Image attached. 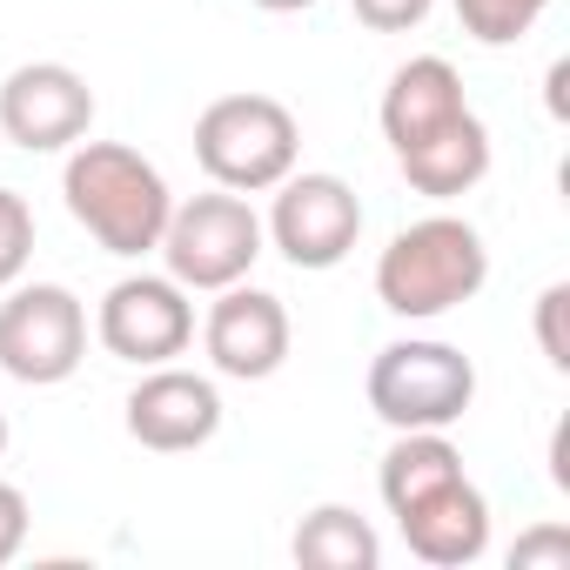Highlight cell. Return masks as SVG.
<instances>
[{
    "instance_id": "cell-1",
    "label": "cell",
    "mask_w": 570,
    "mask_h": 570,
    "mask_svg": "<svg viewBox=\"0 0 570 570\" xmlns=\"http://www.w3.org/2000/svg\"><path fill=\"white\" fill-rule=\"evenodd\" d=\"M383 141L403 168V181L430 202H456L490 175V128L463 101V75L443 55H416L383 88Z\"/></svg>"
},
{
    "instance_id": "cell-2",
    "label": "cell",
    "mask_w": 570,
    "mask_h": 570,
    "mask_svg": "<svg viewBox=\"0 0 570 570\" xmlns=\"http://www.w3.org/2000/svg\"><path fill=\"white\" fill-rule=\"evenodd\" d=\"M383 510L396 517L410 557L436 570H463L490 550V503L463 470V450L443 430H396L383 470H376Z\"/></svg>"
},
{
    "instance_id": "cell-3",
    "label": "cell",
    "mask_w": 570,
    "mask_h": 570,
    "mask_svg": "<svg viewBox=\"0 0 570 570\" xmlns=\"http://www.w3.org/2000/svg\"><path fill=\"white\" fill-rule=\"evenodd\" d=\"M61 195H68V215L121 262L155 255L161 228L175 215L168 175L128 141H75L68 168H61Z\"/></svg>"
},
{
    "instance_id": "cell-4",
    "label": "cell",
    "mask_w": 570,
    "mask_h": 570,
    "mask_svg": "<svg viewBox=\"0 0 570 570\" xmlns=\"http://www.w3.org/2000/svg\"><path fill=\"white\" fill-rule=\"evenodd\" d=\"M490 282V248L463 215H423L376 255V303L403 323H436Z\"/></svg>"
},
{
    "instance_id": "cell-5",
    "label": "cell",
    "mask_w": 570,
    "mask_h": 570,
    "mask_svg": "<svg viewBox=\"0 0 570 570\" xmlns=\"http://www.w3.org/2000/svg\"><path fill=\"white\" fill-rule=\"evenodd\" d=\"M195 161L215 188L268 195L303 161V128L275 95H222L195 121Z\"/></svg>"
},
{
    "instance_id": "cell-6",
    "label": "cell",
    "mask_w": 570,
    "mask_h": 570,
    "mask_svg": "<svg viewBox=\"0 0 570 570\" xmlns=\"http://www.w3.org/2000/svg\"><path fill=\"white\" fill-rule=\"evenodd\" d=\"M262 248H268V235H262V215L248 208V195L208 188L195 202H175L155 255L168 262V275L181 282L188 296L195 289L215 296V289H228V282H248V268L262 262Z\"/></svg>"
},
{
    "instance_id": "cell-7",
    "label": "cell",
    "mask_w": 570,
    "mask_h": 570,
    "mask_svg": "<svg viewBox=\"0 0 570 570\" xmlns=\"http://www.w3.org/2000/svg\"><path fill=\"white\" fill-rule=\"evenodd\" d=\"M476 403V363L456 343L403 336L370 363V410L390 430H450Z\"/></svg>"
},
{
    "instance_id": "cell-8",
    "label": "cell",
    "mask_w": 570,
    "mask_h": 570,
    "mask_svg": "<svg viewBox=\"0 0 570 570\" xmlns=\"http://www.w3.org/2000/svg\"><path fill=\"white\" fill-rule=\"evenodd\" d=\"M0 296V376L55 390L88 363V309L68 282H14Z\"/></svg>"
},
{
    "instance_id": "cell-9",
    "label": "cell",
    "mask_w": 570,
    "mask_h": 570,
    "mask_svg": "<svg viewBox=\"0 0 570 570\" xmlns=\"http://www.w3.org/2000/svg\"><path fill=\"white\" fill-rule=\"evenodd\" d=\"M268 195L275 202H268L262 235L282 248L289 268L323 275V268L350 262V248L363 235V202H356V188L343 175H330V168H289Z\"/></svg>"
},
{
    "instance_id": "cell-10",
    "label": "cell",
    "mask_w": 570,
    "mask_h": 570,
    "mask_svg": "<svg viewBox=\"0 0 570 570\" xmlns=\"http://www.w3.org/2000/svg\"><path fill=\"white\" fill-rule=\"evenodd\" d=\"M95 336L115 363L155 370L195 343V303L175 275H121L95 309Z\"/></svg>"
},
{
    "instance_id": "cell-11",
    "label": "cell",
    "mask_w": 570,
    "mask_h": 570,
    "mask_svg": "<svg viewBox=\"0 0 570 570\" xmlns=\"http://www.w3.org/2000/svg\"><path fill=\"white\" fill-rule=\"evenodd\" d=\"M95 128V88L68 61H21L0 81V135L21 155H61L88 141Z\"/></svg>"
},
{
    "instance_id": "cell-12",
    "label": "cell",
    "mask_w": 570,
    "mask_h": 570,
    "mask_svg": "<svg viewBox=\"0 0 570 570\" xmlns=\"http://www.w3.org/2000/svg\"><path fill=\"white\" fill-rule=\"evenodd\" d=\"M289 309L268 289H248V282H228L208 303V323H202V350L215 363V376L228 383H268L282 363H289Z\"/></svg>"
},
{
    "instance_id": "cell-13",
    "label": "cell",
    "mask_w": 570,
    "mask_h": 570,
    "mask_svg": "<svg viewBox=\"0 0 570 570\" xmlns=\"http://www.w3.org/2000/svg\"><path fill=\"white\" fill-rule=\"evenodd\" d=\"M121 423H128V436H135L141 450H155V456H181V450L215 443V430H222V390H215V376H195V370L155 363V370L128 390Z\"/></svg>"
},
{
    "instance_id": "cell-14",
    "label": "cell",
    "mask_w": 570,
    "mask_h": 570,
    "mask_svg": "<svg viewBox=\"0 0 570 570\" xmlns=\"http://www.w3.org/2000/svg\"><path fill=\"white\" fill-rule=\"evenodd\" d=\"M296 563L303 570H376L383 563V537L363 510L350 503H316L303 523H296Z\"/></svg>"
},
{
    "instance_id": "cell-15",
    "label": "cell",
    "mask_w": 570,
    "mask_h": 570,
    "mask_svg": "<svg viewBox=\"0 0 570 570\" xmlns=\"http://www.w3.org/2000/svg\"><path fill=\"white\" fill-rule=\"evenodd\" d=\"M550 0H456V21L476 48H510L543 21Z\"/></svg>"
},
{
    "instance_id": "cell-16",
    "label": "cell",
    "mask_w": 570,
    "mask_h": 570,
    "mask_svg": "<svg viewBox=\"0 0 570 570\" xmlns=\"http://www.w3.org/2000/svg\"><path fill=\"white\" fill-rule=\"evenodd\" d=\"M28 262H35V208H28V195L0 188V289H14Z\"/></svg>"
},
{
    "instance_id": "cell-17",
    "label": "cell",
    "mask_w": 570,
    "mask_h": 570,
    "mask_svg": "<svg viewBox=\"0 0 570 570\" xmlns=\"http://www.w3.org/2000/svg\"><path fill=\"white\" fill-rule=\"evenodd\" d=\"M563 316H570V282H550L537 296V350L557 376H570V336H563Z\"/></svg>"
},
{
    "instance_id": "cell-18",
    "label": "cell",
    "mask_w": 570,
    "mask_h": 570,
    "mask_svg": "<svg viewBox=\"0 0 570 570\" xmlns=\"http://www.w3.org/2000/svg\"><path fill=\"white\" fill-rule=\"evenodd\" d=\"M350 8H356V21H363L370 35H410V28L430 21L436 0H350Z\"/></svg>"
},
{
    "instance_id": "cell-19",
    "label": "cell",
    "mask_w": 570,
    "mask_h": 570,
    "mask_svg": "<svg viewBox=\"0 0 570 570\" xmlns=\"http://www.w3.org/2000/svg\"><path fill=\"white\" fill-rule=\"evenodd\" d=\"M510 570H570V530L543 523V530L517 537V550H510Z\"/></svg>"
},
{
    "instance_id": "cell-20",
    "label": "cell",
    "mask_w": 570,
    "mask_h": 570,
    "mask_svg": "<svg viewBox=\"0 0 570 570\" xmlns=\"http://www.w3.org/2000/svg\"><path fill=\"white\" fill-rule=\"evenodd\" d=\"M28 523H35V510H28V490L0 483V570H8V563L28 550Z\"/></svg>"
},
{
    "instance_id": "cell-21",
    "label": "cell",
    "mask_w": 570,
    "mask_h": 570,
    "mask_svg": "<svg viewBox=\"0 0 570 570\" xmlns=\"http://www.w3.org/2000/svg\"><path fill=\"white\" fill-rule=\"evenodd\" d=\"M248 8H262V14H303V8H316V0H248Z\"/></svg>"
},
{
    "instance_id": "cell-22",
    "label": "cell",
    "mask_w": 570,
    "mask_h": 570,
    "mask_svg": "<svg viewBox=\"0 0 570 570\" xmlns=\"http://www.w3.org/2000/svg\"><path fill=\"white\" fill-rule=\"evenodd\" d=\"M0 456H8V416H0Z\"/></svg>"
}]
</instances>
